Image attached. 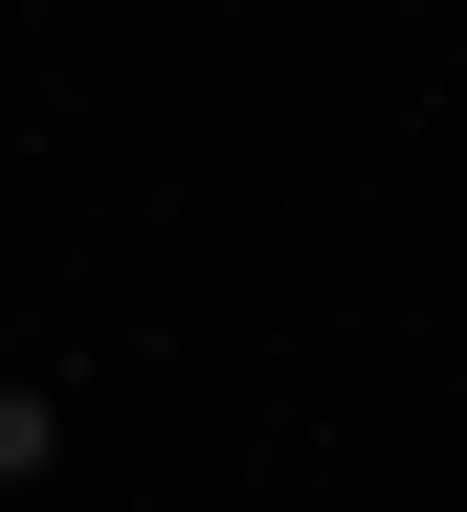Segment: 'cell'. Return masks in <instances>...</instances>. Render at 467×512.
Returning <instances> with one entry per match:
<instances>
[{"label": "cell", "instance_id": "obj_1", "mask_svg": "<svg viewBox=\"0 0 467 512\" xmlns=\"http://www.w3.org/2000/svg\"><path fill=\"white\" fill-rule=\"evenodd\" d=\"M45 468H67V401H45V379H0V490H45Z\"/></svg>", "mask_w": 467, "mask_h": 512}]
</instances>
